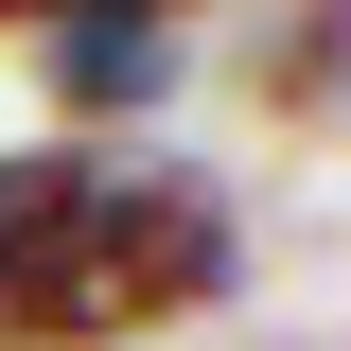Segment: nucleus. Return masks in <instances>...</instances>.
<instances>
[{"instance_id":"7ed1b4c3","label":"nucleus","mask_w":351,"mask_h":351,"mask_svg":"<svg viewBox=\"0 0 351 351\" xmlns=\"http://www.w3.org/2000/svg\"><path fill=\"white\" fill-rule=\"evenodd\" d=\"M334 71H351V0H299V36L263 53V106H334Z\"/></svg>"},{"instance_id":"f03ea898","label":"nucleus","mask_w":351,"mask_h":351,"mask_svg":"<svg viewBox=\"0 0 351 351\" xmlns=\"http://www.w3.org/2000/svg\"><path fill=\"white\" fill-rule=\"evenodd\" d=\"M36 71H53L71 123H123V106H158V88H176V36H158V18H53Z\"/></svg>"},{"instance_id":"20e7f679","label":"nucleus","mask_w":351,"mask_h":351,"mask_svg":"<svg viewBox=\"0 0 351 351\" xmlns=\"http://www.w3.org/2000/svg\"><path fill=\"white\" fill-rule=\"evenodd\" d=\"M53 18H176V0H0V36H53Z\"/></svg>"},{"instance_id":"f257e3e1","label":"nucleus","mask_w":351,"mask_h":351,"mask_svg":"<svg viewBox=\"0 0 351 351\" xmlns=\"http://www.w3.org/2000/svg\"><path fill=\"white\" fill-rule=\"evenodd\" d=\"M228 299V193L141 141L0 158V351H123Z\"/></svg>"}]
</instances>
